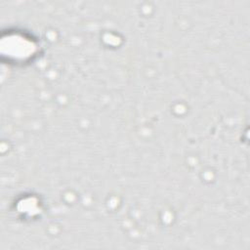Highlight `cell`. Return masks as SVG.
I'll return each instance as SVG.
<instances>
[{
  "label": "cell",
  "instance_id": "1",
  "mask_svg": "<svg viewBox=\"0 0 250 250\" xmlns=\"http://www.w3.org/2000/svg\"><path fill=\"white\" fill-rule=\"evenodd\" d=\"M40 45L30 33L22 30H9L2 35L1 54L10 63L24 64L32 62L38 55Z\"/></svg>",
  "mask_w": 250,
  "mask_h": 250
}]
</instances>
